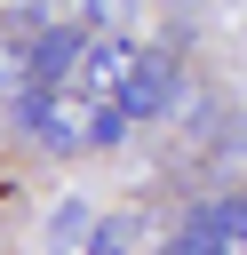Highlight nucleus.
<instances>
[{
  "instance_id": "0eeeda50",
  "label": "nucleus",
  "mask_w": 247,
  "mask_h": 255,
  "mask_svg": "<svg viewBox=\"0 0 247 255\" xmlns=\"http://www.w3.org/2000/svg\"><path fill=\"white\" fill-rule=\"evenodd\" d=\"M127 128H135V120H127L120 104H96V120H88V151H112V143H127Z\"/></svg>"
},
{
  "instance_id": "7ed1b4c3",
  "label": "nucleus",
  "mask_w": 247,
  "mask_h": 255,
  "mask_svg": "<svg viewBox=\"0 0 247 255\" xmlns=\"http://www.w3.org/2000/svg\"><path fill=\"white\" fill-rule=\"evenodd\" d=\"M135 64H143V48H127V40H88V56H80V96H88V104H112V96L135 80Z\"/></svg>"
},
{
  "instance_id": "1a4fd4ad",
  "label": "nucleus",
  "mask_w": 247,
  "mask_h": 255,
  "mask_svg": "<svg viewBox=\"0 0 247 255\" xmlns=\"http://www.w3.org/2000/svg\"><path fill=\"white\" fill-rule=\"evenodd\" d=\"M159 255H223V239H215L207 223H175V239H167Z\"/></svg>"
},
{
  "instance_id": "6e6552de",
  "label": "nucleus",
  "mask_w": 247,
  "mask_h": 255,
  "mask_svg": "<svg viewBox=\"0 0 247 255\" xmlns=\"http://www.w3.org/2000/svg\"><path fill=\"white\" fill-rule=\"evenodd\" d=\"M127 247H135V215H104L88 231V255H127Z\"/></svg>"
},
{
  "instance_id": "20e7f679",
  "label": "nucleus",
  "mask_w": 247,
  "mask_h": 255,
  "mask_svg": "<svg viewBox=\"0 0 247 255\" xmlns=\"http://www.w3.org/2000/svg\"><path fill=\"white\" fill-rule=\"evenodd\" d=\"M80 56H88V24L40 32V40H32V80H40V88H64V80H80Z\"/></svg>"
},
{
  "instance_id": "39448f33",
  "label": "nucleus",
  "mask_w": 247,
  "mask_h": 255,
  "mask_svg": "<svg viewBox=\"0 0 247 255\" xmlns=\"http://www.w3.org/2000/svg\"><path fill=\"white\" fill-rule=\"evenodd\" d=\"M32 88H40V80H32V40H24V48H16V40H0V104L16 112Z\"/></svg>"
},
{
  "instance_id": "f257e3e1",
  "label": "nucleus",
  "mask_w": 247,
  "mask_h": 255,
  "mask_svg": "<svg viewBox=\"0 0 247 255\" xmlns=\"http://www.w3.org/2000/svg\"><path fill=\"white\" fill-rule=\"evenodd\" d=\"M16 120H24V135H32L40 151H88V120H96V112H80L64 88H32V96L16 104Z\"/></svg>"
},
{
  "instance_id": "423d86ee",
  "label": "nucleus",
  "mask_w": 247,
  "mask_h": 255,
  "mask_svg": "<svg viewBox=\"0 0 247 255\" xmlns=\"http://www.w3.org/2000/svg\"><path fill=\"white\" fill-rule=\"evenodd\" d=\"M88 231H96V215H88L80 199H64V207L48 215V247H56V255H72V247L88 255Z\"/></svg>"
},
{
  "instance_id": "f03ea898",
  "label": "nucleus",
  "mask_w": 247,
  "mask_h": 255,
  "mask_svg": "<svg viewBox=\"0 0 247 255\" xmlns=\"http://www.w3.org/2000/svg\"><path fill=\"white\" fill-rule=\"evenodd\" d=\"M175 96H183V64L167 56V48H143V64H135V80L112 96L127 120H151V112H175Z\"/></svg>"
}]
</instances>
